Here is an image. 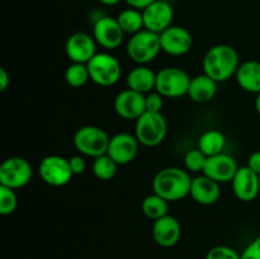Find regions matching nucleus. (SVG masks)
Segmentation results:
<instances>
[{
  "instance_id": "f257e3e1",
  "label": "nucleus",
  "mask_w": 260,
  "mask_h": 259,
  "mask_svg": "<svg viewBox=\"0 0 260 259\" xmlns=\"http://www.w3.org/2000/svg\"><path fill=\"white\" fill-rule=\"evenodd\" d=\"M239 55L229 45L212 46L203 57V73L217 83L229 80L236 74L239 68Z\"/></svg>"
},
{
  "instance_id": "f03ea898",
  "label": "nucleus",
  "mask_w": 260,
  "mask_h": 259,
  "mask_svg": "<svg viewBox=\"0 0 260 259\" xmlns=\"http://www.w3.org/2000/svg\"><path fill=\"white\" fill-rule=\"evenodd\" d=\"M192 180L187 170L168 167L156 173L152 180V189L167 201H179L190 193Z\"/></svg>"
},
{
  "instance_id": "7ed1b4c3",
  "label": "nucleus",
  "mask_w": 260,
  "mask_h": 259,
  "mask_svg": "<svg viewBox=\"0 0 260 259\" xmlns=\"http://www.w3.org/2000/svg\"><path fill=\"white\" fill-rule=\"evenodd\" d=\"M160 51V35L145 28L132 35L127 42V55L136 65H147L157 57Z\"/></svg>"
},
{
  "instance_id": "20e7f679",
  "label": "nucleus",
  "mask_w": 260,
  "mask_h": 259,
  "mask_svg": "<svg viewBox=\"0 0 260 259\" xmlns=\"http://www.w3.org/2000/svg\"><path fill=\"white\" fill-rule=\"evenodd\" d=\"M168 123L161 112L146 111L135 124V136L141 145L155 147L167 137Z\"/></svg>"
},
{
  "instance_id": "39448f33",
  "label": "nucleus",
  "mask_w": 260,
  "mask_h": 259,
  "mask_svg": "<svg viewBox=\"0 0 260 259\" xmlns=\"http://www.w3.org/2000/svg\"><path fill=\"white\" fill-rule=\"evenodd\" d=\"M109 140L111 137L101 127L83 126L75 132L73 142L80 155L95 159L107 154Z\"/></svg>"
},
{
  "instance_id": "423d86ee",
  "label": "nucleus",
  "mask_w": 260,
  "mask_h": 259,
  "mask_svg": "<svg viewBox=\"0 0 260 259\" xmlns=\"http://www.w3.org/2000/svg\"><path fill=\"white\" fill-rule=\"evenodd\" d=\"M192 78L187 71L175 66H168L157 71L155 90L164 98H180L188 95Z\"/></svg>"
},
{
  "instance_id": "0eeeda50",
  "label": "nucleus",
  "mask_w": 260,
  "mask_h": 259,
  "mask_svg": "<svg viewBox=\"0 0 260 259\" xmlns=\"http://www.w3.org/2000/svg\"><path fill=\"white\" fill-rule=\"evenodd\" d=\"M91 81L99 86H112L118 83L122 75V66L113 55L107 52L96 53L88 63Z\"/></svg>"
},
{
  "instance_id": "6e6552de",
  "label": "nucleus",
  "mask_w": 260,
  "mask_h": 259,
  "mask_svg": "<svg viewBox=\"0 0 260 259\" xmlns=\"http://www.w3.org/2000/svg\"><path fill=\"white\" fill-rule=\"evenodd\" d=\"M32 165L24 157H9L0 165V185L14 190L25 187L32 179Z\"/></svg>"
},
{
  "instance_id": "1a4fd4ad",
  "label": "nucleus",
  "mask_w": 260,
  "mask_h": 259,
  "mask_svg": "<svg viewBox=\"0 0 260 259\" xmlns=\"http://www.w3.org/2000/svg\"><path fill=\"white\" fill-rule=\"evenodd\" d=\"M38 174L46 184L51 187H63L73 178V170L69 159L58 155H48L41 160Z\"/></svg>"
},
{
  "instance_id": "9d476101",
  "label": "nucleus",
  "mask_w": 260,
  "mask_h": 259,
  "mask_svg": "<svg viewBox=\"0 0 260 259\" xmlns=\"http://www.w3.org/2000/svg\"><path fill=\"white\" fill-rule=\"evenodd\" d=\"M96 41L85 32L73 33L66 40L65 52L71 62L88 63L96 55Z\"/></svg>"
},
{
  "instance_id": "9b49d317",
  "label": "nucleus",
  "mask_w": 260,
  "mask_h": 259,
  "mask_svg": "<svg viewBox=\"0 0 260 259\" xmlns=\"http://www.w3.org/2000/svg\"><path fill=\"white\" fill-rule=\"evenodd\" d=\"M173 17L174 12L172 5L167 0H156L142 10L145 29L159 35L173 25Z\"/></svg>"
},
{
  "instance_id": "f8f14e48",
  "label": "nucleus",
  "mask_w": 260,
  "mask_h": 259,
  "mask_svg": "<svg viewBox=\"0 0 260 259\" xmlns=\"http://www.w3.org/2000/svg\"><path fill=\"white\" fill-rule=\"evenodd\" d=\"M126 33L112 17H101L93 28V37L99 46L106 50H116L123 42Z\"/></svg>"
},
{
  "instance_id": "ddd939ff",
  "label": "nucleus",
  "mask_w": 260,
  "mask_h": 259,
  "mask_svg": "<svg viewBox=\"0 0 260 259\" xmlns=\"http://www.w3.org/2000/svg\"><path fill=\"white\" fill-rule=\"evenodd\" d=\"M161 51L170 56H183L193 47V37L190 32L179 25H170L160 33Z\"/></svg>"
},
{
  "instance_id": "4468645a",
  "label": "nucleus",
  "mask_w": 260,
  "mask_h": 259,
  "mask_svg": "<svg viewBox=\"0 0 260 259\" xmlns=\"http://www.w3.org/2000/svg\"><path fill=\"white\" fill-rule=\"evenodd\" d=\"M139 140L135 135L119 132L111 137L107 154L118 165H126L134 161L139 151Z\"/></svg>"
},
{
  "instance_id": "2eb2a0df",
  "label": "nucleus",
  "mask_w": 260,
  "mask_h": 259,
  "mask_svg": "<svg viewBox=\"0 0 260 259\" xmlns=\"http://www.w3.org/2000/svg\"><path fill=\"white\" fill-rule=\"evenodd\" d=\"M145 98V94L137 93L131 89L119 91L114 98V111L122 118L136 121L146 112Z\"/></svg>"
},
{
  "instance_id": "dca6fc26",
  "label": "nucleus",
  "mask_w": 260,
  "mask_h": 259,
  "mask_svg": "<svg viewBox=\"0 0 260 259\" xmlns=\"http://www.w3.org/2000/svg\"><path fill=\"white\" fill-rule=\"evenodd\" d=\"M231 183H233L234 195L238 200L244 201V202H250L255 200L260 193L259 175L248 165L239 168Z\"/></svg>"
},
{
  "instance_id": "f3484780",
  "label": "nucleus",
  "mask_w": 260,
  "mask_h": 259,
  "mask_svg": "<svg viewBox=\"0 0 260 259\" xmlns=\"http://www.w3.org/2000/svg\"><path fill=\"white\" fill-rule=\"evenodd\" d=\"M239 167L235 159L228 154H218L207 157L203 174L218 183L231 182L238 172Z\"/></svg>"
},
{
  "instance_id": "a211bd4d",
  "label": "nucleus",
  "mask_w": 260,
  "mask_h": 259,
  "mask_svg": "<svg viewBox=\"0 0 260 259\" xmlns=\"http://www.w3.org/2000/svg\"><path fill=\"white\" fill-rule=\"evenodd\" d=\"M182 235L179 221L173 216L167 215L154 221L152 225V238L157 245L162 248H172L179 241Z\"/></svg>"
},
{
  "instance_id": "6ab92c4d",
  "label": "nucleus",
  "mask_w": 260,
  "mask_h": 259,
  "mask_svg": "<svg viewBox=\"0 0 260 259\" xmlns=\"http://www.w3.org/2000/svg\"><path fill=\"white\" fill-rule=\"evenodd\" d=\"M221 195L220 183L202 174L193 178L189 196L197 203L203 206L213 205L218 201Z\"/></svg>"
},
{
  "instance_id": "aec40b11",
  "label": "nucleus",
  "mask_w": 260,
  "mask_h": 259,
  "mask_svg": "<svg viewBox=\"0 0 260 259\" xmlns=\"http://www.w3.org/2000/svg\"><path fill=\"white\" fill-rule=\"evenodd\" d=\"M156 76L157 73L147 65H137L127 75V86L146 95L156 88Z\"/></svg>"
},
{
  "instance_id": "412c9836",
  "label": "nucleus",
  "mask_w": 260,
  "mask_h": 259,
  "mask_svg": "<svg viewBox=\"0 0 260 259\" xmlns=\"http://www.w3.org/2000/svg\"><path fill=\"white\" fill-rule=\"evenodd\" d=\"M236 81L243 90L251 94L260 93V62L249 60L240 63L235 74Z\"/></svg>"
},
{
  "instance_id": "4be33fe9",
  "label": "nucleus",
  "mask_w": 260,
  "mask_h": 259,
  "mask_svg": "<svg viewBox=\"0 0 260 259\" xmlns=\"http://www.w3.org/2000/svg\"><path fill=\"white\" fill-rule=\"evenodd\" d=\"M217 81L213 80L205 73L192 78L189 84L188 96L197 103H207L215 98L217 93Z\"/></svg>"
},
{
  "instance_id": "5701e85b",
  "label": "nucleus",
  "mask_w": 260,
  "mask_h": 259,
  "mask_svg": "<svg viewBox=\"0 0 260 259\" xmlns=\"http://www.w3.org/2000/svg\"><path fill=\"white\" fill-rule=\"evenodd\" d=\"M226 145V136L220 130H207L198 139V149L207 157L222 154Z\"/></svg>"
},
{
  "instance_id": "b1692460",
  "label": "nucleus",
  "mask_w": 260,
  "mask_h": 259,
  "mask_svg": "<svg viewBox=\"0 0 260 259\" xmlns=\"http://www.w3.org/2000/svg\"><path fill=\"white\" fill-rule=\"evenodd\" d=\"M141 210L147 218L156 221L168 215L169 206H168V201L165 198L154 192L144 198L141 203Z\"/></svg>"
},
{
  "instance_id": "393cba45",
  "label": "nucleus",
  "mask_w": 260,
  "mask_h": 259,
  "mask_svg": "<svg viewBox=\"0 0 260 259\" xmlns=\"http://www.w3.org/2000/svg\"><path fill=\"white\" fill-rule=\"evenodd\" d=\"M118 24L123 29L124 33L128 35H135L144 29V18H142V10L135 9V8H127L122 10L116 18Z\"/></svg>"
},
{
  "instance_id": "a878e982",
  "label": "nucleus",
  "mask_w": 260,
  "mask_h": 259,
  "mask_svg": "<svg viewBox=\"0 0 260 259\" xmlns=\"http://www.w3.org/2000/svg\"><path fill=\"white\" fill-rule=\"evenodd\" d=\"M90 80V74L86 63L71 62L65 71V81L73 88H81Z\"/></svg>"
},
{
  "instance_id": "bb28decb",
  "label": "nucleus",
  "mask_w": 260,
  "mask_h": 259,
  "mask_svg": "<svg viewBox=\"0 0 260 259\" xmlns=\"http://www.w3.org/2000/svg\"><path fill=\"white\" fill-rule=\"evenodd\" d=\"M117 164L108 154L95 157L93 163V173L99 180H111L117 173Z\"/></svg>"
},
{
  "instance_id": "cd10ccee",
  "label": "nucleus",
  "mask_w": 260,
  "mask_h": 259,
  "mask_svg": "<svg viewBox=\"0 0 260 259\" xmlns=\"http://www.w3.org/2000/svg\"><path fill=\"white\" fill-rule=\"evenodd\" d=\"M18 206V197L12 188L0 185V215H12Z\"/></svg>"
},
{
  "instance_id": "c85d7f7f",
  "label": "nucleus",
  "mask_w": 260,
  "mask_h": 259,
  "mask_svg": "<svg viewBox=\"0 0 260 259\" xmlns=\"http://www.w3.org/2000/svg\"><path fill=\"white\" fill-rule=\"evenodd\" d=\"M206 161H207V156L198 147L197 149L189 150L184 156L185 168H187V170L193 173L203 172Z\"/></svg>"
},
{
  "instance_id": "c756f323",
  "label": "nucleus",
  "mask_w": 260,
  "mask_h": 259,
  "mask_svg": "<svg viewBox=\"0 0 260 259\" xmlns=\"http://www.w3.org/2000/svg\"><path fill=\"white\" fill-rule=\"evenodd\" d=\"M206 259H241V254L226 245H218L211 249L206 255Z\"/></svg>"
},
{
  "instance_id": "7c9ffc66",
  "label": "nucleus",
  "mask_w": 260,
  "mask_h": 259,
  "mask_svg": "<svg viewBox=\"0 0 260 259\" xmlns=\"http://www.w3.org/2000/svg\"><path fill=\"white\" fill-rule=\"evenodd\" d=\"M145 103H146V111L161 112L162 107H164V96L157 91H151V93L146 94Z\"/></svg>"
},
{
  "instance_id": "2f4dec72",
  "label": "nucleus",
  "mask_w": 260,
  "mask_h": 259,
  "mask_svg": "<svg viewBox=\"0 0 260 259\" xmlns=\"http://www.w3.org/2000/svg\"><path fill=\"white\" fill-rule=\"evenodd\" d=\"M241 259H260V235L244 249Z\"/></svg>"
},
{
  "instance_id": "473e14b6",
  "label": "nucleus",
  "mask_w": 260,
  "mask_h": 259,
  "mask_svg": "<svg viewBox=\"0 0 260 259\" xmlns=\"http://www.w3.org/2000/svg\"><path fill=\"white\" fill-rule=\"evenodd\" d=\"M69 163H70V168L73 170L74 175H79L85 172L86 163L83 155H74V156H71L69 159Z\"/></svg>"
},
{
  "instance_id": "72a5a7b5",
  "label": "nucleus",
  "mask_w": 260,
  "mask_h": 259,
  "mask_svg": "<svg viewBox=\"0 0 260 259\" xmlns=\"http://www.w3.org/2000/svg\"><path fill=\"white\" fill-rule=\"evenodd\" d=\"M248 167L250 168L251 170H254L256 174L260 175V150L259 151L253 152V154L249 156Z\"/></svg>"
},
{
  "instance_id": "f704fd0d",
  "label": "nucleus",
  "mask_w": 260,
  "mask_h": 259,
  "mask_svg": "<svg viewBox=\"0 0 260 259\" xmlns=\"http://www.w3.org/2000/svg\"><path fill=\"white\" fill-rule=\"evenodd\" d=\"M154 2H156V0H126V3L129 7L139 10H144L145 8L149 7V5L152 4Z\"/></svg>"
},
{
  "instance_id": "c9c22d12",
  "label": "nucleus",
  "mask_w": 260,
  "mask_h": 259,
  "mask_svg": "<svg viewBox=\"0 0 260 259\" xmlns=\"http://www.w3.org/2000/svg\"><path fill=\"white\" fill-rule=\"evenodd\" d=\"M9 74L4 68H0V90L4 91L9 85Z\"/></svg>"
},
{
  "instance_id": "e433bc0d",
  "label": "nucleus",
  "mask_w": 260,
  "mask_h": 259,
  "mask_svg": "<svg viewBox=\"0 0 260 259\" xmlns=\"http://www.w3.org/2000/svg\"><path fill=\"white\" fill-rule=\"evenodd\" d=\"M99 2L104 5H116V4H118L121 0H99Z\"/></svg>"
},
{
  "instance_id": "4c0bfd02",
  "label": "nucleus",
  "mask_w": 260,
  "mask_h": 259,
  "mask_svg": "<svg viewBox=\"0 0 260 259\" xmlns=\"http://www.w3.org/2000/svg\"><path fill=\"white\" fill-rule=\"evenodd\" d=\"M255 109L258 112V114L260 116V93L256 94V99H255Z\"/></svg>"
},
{
  "instance_id": "58836bf2",
  "label": "nucleus",
  "mask_w": 260,
  "mask_h": 259,
  "mask_svg": "<svg viewBox=\"0 0 260 259\" xmlns=\"http://www.w3.org/2000/svg\"><path fill=\"white\" fill-rule=\"evenodd\" d=\"M259 182H260V175H259Z\"/></svg>"
},
{
  "instance_id": "ea45409f",
  "label": "nucleus",
  "mask_w": 260,
  "mask_h": 259,
  "mask_svg": "<svg viewBox=\"0 0 260 259\" xmlns=\"http://www.w3.org/2000/svg\"><path fill=\"white\" fill-rule=\"evenodd\" d=\"M167 2H170V0H167Z\"/></svg>"
}]
</instances>
